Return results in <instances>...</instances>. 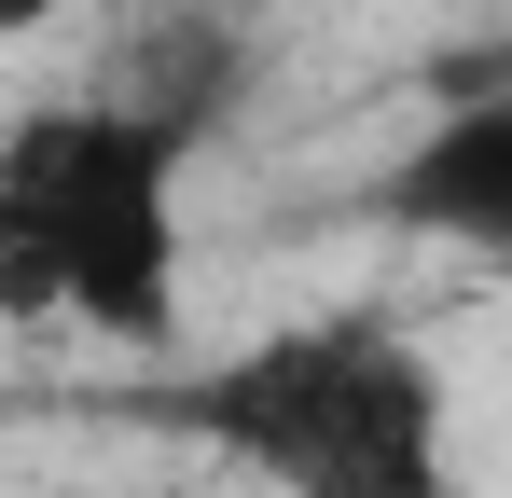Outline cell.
Returning <instances> with one entry per match:
<instances>
[{"instance_id":"obj_1","label":"cell","mask_w":512,"mask_h":498,"mask_svg":"<svg viewBox=\"0 0 512 498\" xmlns=\"http://www.w3.org/2000/svg\"><path fill=\"white\" fill-rule=\"evenodd\" d=\"M180 180H194L180 111L28 97L0 125V305L97 346H180V291H194Z\"/></svg>"},{"instance_id":"obj_2","label":"cell","mask_w":512,"mask_h":498,"mask_svg":"<svg viewBox=\"0 0 512 498\" xmlns=\"http://www.w3.org/2000/svg\"><path fill=\"white\" fill-rule=\"evenodd\" d=\"M194 443L263 498H457V388L402 319H263L194 374Z\"/></svg>"},{"instance_id":"obj_3","label":"cell","mask_w":512,"mask_h":498,"mask_svg":"<svg viewBox=\"0 0 512 498\" xmlns=\"http://www.w3.org/2000/svg\"><path fill=\"white\" fill-rule=\"evenodd\" d=\"M388 222L457 249V263H485V277H512V97L429 111L402 139V166H388Z\"/></svg>"},{"instance_id":"obj_4","label":"cell","mask_w":512,"mask_h":498,"mask_svg":"<svg viewBox=\"0 0 512 498\" xmlns=\"http://www.w3.org/2000/svg\"><path fill=\"white\" fill-rule=\"evenodd\" d=\"M70 0H0V42H28V28H56Z\"/></svg>"}]
</instances>
